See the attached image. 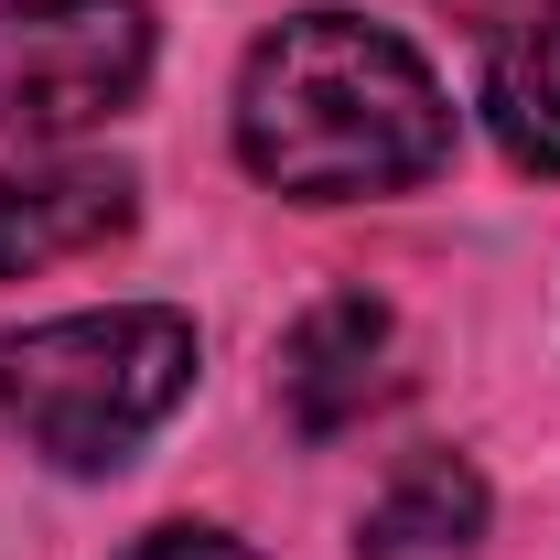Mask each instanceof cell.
I'll return each mask as SVG.
<instances>
[{
	"label": "cell",
	"instance_id": "cell-1",
	"mask_svg": "<svg viewBox=\"0 0 560 560\" xmlns=\"http://www.w3.org/2000/svg\"><path fill=\"white\" fill-rule=\"evenodd\" d=\"M442 151H453V108H442L431 66L355 11L280 22L237 75V162L302 206L431 184Z\"/></svg>",
	"mask_w": 560,
	"mask_h": 560
},
{
	"label": "cell",
	"instance_id": "cell-2",
	"mask_svg": "<svg viewBox=\"0 0 560 560\" xmlns=\"http://www.w3.org/2000/svg\"><path fill=\"white\" fill-rule=\"evenodd\" d=\"M195 388V324L184 313H66L0 346V420L66 464V475H108L130 464V442Z\"/></svg>",
	"mask_w": 560,
	"mask_h": 560
},
{
	"label": "cell",
	"instance_id": "cell-3",
	"mask_svg": "<svg viewBox=\"0 0 560 560\" xmlns=\"http://www.w3.org/2000/svg\"><path fill=\"white\" fill-rule=\"evenodd\" d=\"M151 75V11L140 0H11L0 11V130L75 140L119 119Z\"/></svg>",
	"mask_w": 560,
	"mask_h": 560
},
{
	"label": "cell",
	"instance_id": "cell-4",
	"mask_svg": "<svg viewBox=\"0 0 560 560\" xmlns=\"http://www.w3.org/2000/svg\"><path fill=\"white\" fill-rule=\"evenodd\" d=\"M140 184L119 162H55V173H0V280H33L55 259H86L130 237Z\"/></svg>",
	"mask_w": 560,
	"mask_h": 560
},
{
	"label": "cell",
	"instance_id": "cell-5",
	"mask_svg": "<svg viewBox=\"0 0 560 560\" xmlns=\"http://www.w3.org/2000/svg\"><path fill=\"white\" fill-rule=\"evenodd\" d=\"M388 355V302H366V291H335V302H313L302 324H291V346H280V399L302 431H346L366 399H377V366Z\"/></svg>",
	"mask_w": 560,
	"mask_h": 560
},
{
	"label": "cell",
	"instance_id": "cell-6",
	"mask_svg": "<svg viewBox=\"0 0 560 560\" xmlns=\"http://www.w3.org/2000/svg\"><path fill=\"white\" fill-rule=\"evenodd\" d=\"M486 119H495V140H506L517 173H560V11H550V22L495 33Z\"/></svg>",
	"mask_w": 560,
	"mask_h": 560
},
{
	"label": "cell",
	"instance_id": "cell-7",
	"mask_svg": "<svg viewBox=\"0 0 560 560\" xmlns=\"http://www.w3.org/2000/svg\"><path fill=\"white\" fill-rule=\"evenodd\" d=\"M475 528H486V486H475V464H453V453H420L410 475L377 495V517H366V550H377V560H410V550H475Z\"/></svg>",
	"mask_w": 560,
	"mask_h": 560
},
{
	"label": "cell",
	"instance_id": "cell-8",
	"mask_svg": "<svg viewBox=\"0 0 560 560\" xmlns=\"http://www.w3.org/2000/svg\"><path fill=\"white\" fill-rule=\"evenodd\" d=\"M119 560H248L237 539H215V528H151L140 550H119Z\"/></svg>",
	"mask_w": 560,
	"mask_h": 560
},
{
	"label": "cell",
	"instance_id": "cell-9",
	"mask_svg": "<svg viewBox=\"0 0 560 560\" xmlns=\"http://www.w3.org/2000/svg\"><path fill=\"white\" fill-rule=\"evenodd\" d=\"M453 11H475L486 33H517V22H550L560 0H453Z\"/></svg>",
	"mask_w": 560,
	"mask_h": 560
}]
</instances>
